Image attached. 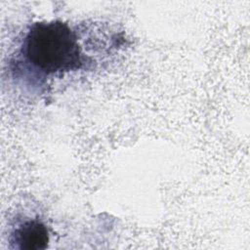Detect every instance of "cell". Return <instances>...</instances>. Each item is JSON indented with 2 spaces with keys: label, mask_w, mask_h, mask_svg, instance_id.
<instances>
[{
  "label": "cell",
  "mask_w": 250,
  "mask_h": 250,
  "mask_svg": "<svg viewBox=\"0 0 250 250\" xmlns=\"http://www.w3.org/2000/svg\"><path fill=\"white\" fill-rule=\"evenodd\" d=\"M13 248L20 250H40L48 247L49 229L38 217L23 215L14 221L8 237Z\"/></svg>",
  "instance_id": "obj_2"
},
{
  "label": "cell",
  "mask_w": 250,
  "mask_h": 250,
  "mask_svg": "<svg viewBox=\"0 0 250 250\" xmlns=\"http://www.w3.org/2000/svg\"><path fill=\"white\" fill-rule=\"evenodd\" d=\"M126 41L123 31L104 22L34 21L16 38L4 73L23 93L43 96L62 80L105 68Z\"/></svg>",
  "instance_id": "obj_1"
}]
</instances>
